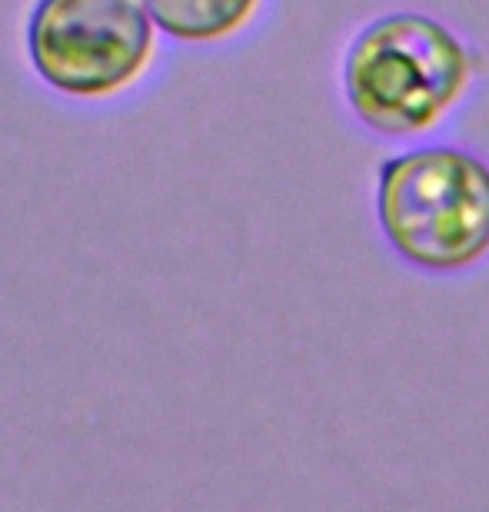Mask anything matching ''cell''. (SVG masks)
<instances>
[{
	"mask_svg": "<svg viewBox=\"0 0 489 512\" xmlns=\"http://www.w3.org/2000/svg\"><path fill=\"white\" fill-rule=\"evenodd\" d=\"M483 70V57L440 17L390 10L350 37L340 87L363 130L386 140H420L466 104Z\"/></svg>",
	"mask_w": 489,
	"mask_h": 512,
	"instance_id": "obj_1",
	"label": "cell"
},
{
	"mask_svg": "<svg viewBox=\"0 0 489 512\" xmlns=\"http://www.w3.org/2000/svg\"><path fill=\"white\" fill-rule=\"evenodd\" d=\"M386 247L420 273L456 276L489 260V163L453 143H416L376 170Z\"/></svg>",
	"mask_w": 489,
	"mask_h": 512,
	"instance_id": "obj_2",
	"label": "cell"
},
{
	"mask_svg": "<svg viewBox=\"0 0 489 512\" xmlns=\"http://www.w3.org/2000/svg\"><path fill=\"white\" fill-rule=\"evenodd\" d=\"M157 34L144 0H37L27 14L24 50L47 90L100 104L150 74Z\"/></svg>",
	"mask_w": 489,
	"mask_h": 512,
	"instance_id": "obj_3",
	"label": "cell"
},
{
	"mask_svg": "<svg viewBox=\"0 0 489 512\" xmlns=\"http://www.w3.org/2000/svg\"><path fill=\"white\" fill-rule=\"evenodd\" d=\"M267 0H144L163 37L183 47H220L253 27Z\"/></svg>",
	"mask_w": 489,
	"mask_h": 512,
	"instance_id": "obj_4",
	"label": "cell"
}]
</instances>
